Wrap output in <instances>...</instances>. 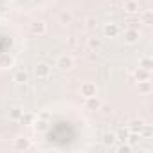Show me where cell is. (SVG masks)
I'll list each match as a JSON object with an SVG mask.
<instances>
[{
	"label": "cell",
	"mask_w": 153,
	"mask_h": 153,
	"mask_svg": "<svg viewBox=\"0 0 153 153\" xmlns=\"http://www.w3.org/2000/svg\"><path fill=\"white\" fill-rule=\"evenodd\" d=\"M72 13L70 11H63V13H59V24H63V25H68V24H72Z\"/></svg>",
	"instance_id": "22"
},
{
	"label": "cell",
	"mask_w": 153,
	"mask_h": 153,
	"mask_svg": "<svg viewBox=\"0 0 153 153\" xmlns=\"http://www.w3.org/2000/svg\"><path fill=\"white\" fill-rule=\"evenodd\" d=\"M115 142H117V139H115V133H114V131H106V133H103V137H101V144H103L105 148H114Z\"/></svg>",
	"instance_id": "10"
},
{
	"label": "cell",
	"mask_w": 153,
	"mask_h": 153,
	"mask_svg": "<svg viewBox=\"0 0 153 153\" xmlns=\"http://www.w3.org/2000/svg\"><path fill=\"white\" fill-rule=\"evenodd\" d=\"M101 99L97 96H92V97H85V108L90 110V112H97L101 108Z\"/></svg>",
	"instance_id": "8"
},
{
	"label": "cell",
	"mask_w": 153,
	"mask_h": 153,
	"mask_svg": "<svg viewBox=\"0 0 153 153\" xmlns=\"http://www.w3.org/2000/svg\"><path fill=\"white\" fill-rule=\"evenodd\" d=\"M146 123L142 121V119H133L130 124H128V130L130 131H133V133H140V130H142V126H144Z\"/></svg>",
	"instance_id": "17"
},
{
	"label": "cell",
	"mask_w": 153,
	"mask_h": 153,
	"mask_svg": "<svg viewBox=\"0 0 153 153\" xmlns=\"http://www.w3.org/2000/svg\"><path fill=\"white\" fill-rule=\"evenodd\" d=\"M56 67L59 70H70V68H74V58L70 54H59L56 58Z\"/></svg>",
	"instance_id": "1"
},
{
	"label": "cell",
	"mask_w": 153,
	"mask_h": 153,
	"mask_svg": "<svg viewBox=\"0 0 153 153\" xmlns=\"http://www.w3.org/2000/svg\"><path fill=\"white\" fill-rule=\"evenodd\" d=\"M9 2H13V0H9Z\"/></svg>",
	"instance_id": "32"
},
{
	"label": "cell",
	"mask_w": 153,
	"mask_h": 153,
	"mask_svg": "<svg viewBox=\"0 0 153 153\" xmlns=\"http://www.w3.org/2000/svg\"><path fill=\"white\" fill-rule=\"evenodd\" d=\"M142 140V137H140V133H133V131H130V135H128V144H131V146H135V144H139Z\"/></svg>",
	"instance_id": "24"
},
{
	"label": "cell",
	"mask_w": 153,
	"mask_h": 153,
	"mask_svg": "<svg viewBox=\"0 0 153 153\" xmlns=\"http://www.w3.org/2000/svg\"><path fill=\"white\" fill-rule=\"evenodd\" d=\"M151 90H153L151 79H148V81H139V92H140V94L148 96V94H151Z\"/></svg>",
	"instance_id": "19"
},
{
	"label": "cell",
	"mask_w": 153,
	"mask_h": 153,
	"mask_svg": "<svg viewBox=\"0 0 153 153\" xmlns=\"http://www.w3.org/2000/svg\"><path fill=\"white\" fill-rule=\"evenodd\" d=\"M33 126H34V130H36V131H47V130H49V121H45V119H40V117H38V119L34 121V124H33Z\"/></svg>",
	"instance_id": "20"
},
{
	"label": "cell",
	"mask_w": 153,
	"mask_h": 153,
	"mask_svg": "<svg viewBox=\"0 0 153 153\" xmlns=\"http://www.w3.org/2000/svg\"><path fill=\"white\" fill-rule=\"evenodd\" d=\"M99 110H101L105 115H108V114L112 112V108H110V106H106V105H101V108H99Z\"/></svg>",
	"instance_id": "28"
},
{
	"label": "cell",
	"mask_w": 153,
	"mask_h": 153,
	"mask_svg": "<svg viewBox=\"0 0 153 153\" xmlns=\"http://www.w3.org/2000/svg\"><path fill=\"white\" fill-rule=\"evenodd\" d=\"M34 74H36V78H40V79H47L51 76V65L45 63V61H40L34 67Z\"/></svg>",
	"instance_id": "4"
},
{
	"label": "cell",
	"mask_w": 153,
	"mask_h": 153,
	"mask_svg": "<svg viewBox=\"0 0 153 153\" xmlns=\"http://www.w3.org/2000/svg\"><path fill=\"white\" fill-rule=\"evenodd\" d=\"M85 27H87L88 31H94V29L97 27V20H96L94 16H88V18L85 20Z\"/></svg>",
	"instance_id": "26"
},
{
	"label": "cell",
	"mask_w": 153,
	"mask_h": 153,
	"mask_svg": "<svg viewBox=\"0 0 153 153\" xmlns=\"http://www.w3.org/2000/svg\"><path fill=\"white\" fill-rule=\"evenodd\" d=\"M103 33H105L106 38H117V36L121 34V29H119V25H117L115 22H108V24H105Z\"/></svg>",
	"instance_id": "6"
},
{
	"label": "cell",
	"mask_w": 153,
	"mask_h": 153,
	"mask_svg": "<svg viewBox=\"0 0 153 153\" xmlns=\"http://www.w3.org/2000/svg\"><path fill=\"white\" fill-rule=\"evenodd\" d=\"M13 81H15L16 85H25V83L29 81V72H27L25 68L16 70V72H15V76H13Z\"/></svg>",
	"instance_id": "9"
},
{
	"label": "cell",
	"mask_w": 153,
	"mask_h": 153,
	"mask_svg": "<svg viewBox=\"0 0 153 153\" xmlns=\"http://www.w3.org/2000/svg\"><path fill=\"white\" fill-rule=\"evenodd\" d=\"M128 24H130V27H133V29H137V27H135V25H137V24H139V22H137V20H133V18H131V20H128Z\"/></svg>",
	"instance_id": "30"
},
{
	"label": "cell",
	"mask_w": 153,
	"mask_h": 153,
	"mask_svg": "<svg viewBox=\"0 0 153 153\" xmlns=\"http://www.w3.org/2000/svg\"><path fill=\"white\" fill-rule=\"evenodd\" d=\"M79 94H81L83 97H92V96H97V85H96L94 81H85V83H81Z\"/></svg>",
	"instance_id": "3"
},
{
	"label": "cell",
	"mask_w": 153,
	"mask_h": 153,
	"mask_svg": "<svg viewBox=\"0 0 153 153\" xmlns=\"http://www.w3.org/2000/svg\"><path fill=\"white\" fill-rule=\"evenodd\" d=\"M140 137H142L144 140H149V139L153 137V128H151L149 124H144L142 130H140Z\"/></svg>",
	"instance_id": "23"
},
{
	"label": "cell",
	"mask_w": 153,
	"mask_h": 153,
	"mask_svg": "<svg viewBox=\"0 0 153 153\" xmlns=\"http://www.w3.org/2000/svg\"><path fill=\"white\" fill-rule=\"evenodd\" d=\"M13 56L11 54H0V68H9L13 67Z\"/></svg>",
	"instance_id": "18"
},
{
	"label": "cell",
	"mask_w": 153,
	"mask_h": 153,
	"mask_svg": "<svg viewBox=\"0 0 153 153\" xmlns=\"http://www.w3.org/2000/svg\"><path fill=\"white\" fill-rule=\"evenodd\" d=\"M88 47L99 51V49H101V40H99V38H88Z\"/></svg>",
	"instance_id": "27"
},
{
	"label": "cell",
	"mask_w": 153,
	"mask_h": 153,
	"mask_svg": "<svg viewBox=\"0 0 153 153\" xmlns=\"http://www.w3.org/2000/svg\"><path fill=\"white\" fill-rule=\"evenodd\" d=\"M68 45H72V47H74V45H76V40H74V38H70V40H68Z\"/></svg>",
	"instance_id": "31"
},
{
	"label": "cell",
	"mask_w": 153,
	"mask_h": 153,
	"mask_svg": "<svg viewBox=\"0 0 153 153\" xmlns=\"http://www.w3.org/2000/svg\"><path fill=\"white\" fill-rule=\"evenodd\" d=\"M139 20H140V24H144V25H151V24H153V13H151L149 9L139 11Z\"/></svg>",
	"instance_id": "13"
},
{
	"label": "cell",
	"mask_w": 153,
	"mask_h": 153,
	"mask_svg": "<svg viewBox=\"0 0 153 153\" xmlns=\"http://www.w3.org/2000/svg\"><path fill=\"white\" fill-rule=\"evenodd\" d=\"M115 133V139H117V142H126L128 140V135H130V130H128V126H121L117 131H114Z\"/></svg>",
	"instance_id": "16"
},
{
	"label": "cell",
	"mask_w": 153,
	"mask_h": 153,
	"mask_svg": "<svg viewBox=\"0 0 153 153\" xmlns=\"http://www.w3.org/2000/svg\"><path fill=\"white\" fill-rule=\"evenodd\" d=\"M139 67H142V68H146V70H151V68H153V59H151L149 56H142V58L139 59Z\"/></svg>",
	"instance_id": "21"
},
{
	"label": "cell",
	"mask_w": 153,
	"mask_h": 153,
	"mask_svg": "<svg viewBox=\"0 0 153 153\" xmlns=\"http://www.w3.org/2000/svg\"><path fill=\"white\" fill-rule=\"evenodd\" d=\"M13 148L16 151H27V149H31V140L27 137H16L13 140Z\"/></svg>",
	"instance_id": "7"
},
{
	"label": "cell",
	"mask_w": 153,
	"mask_h": 153,
	"mask_svg": "<svg viewBox=\"0 0 153 153\" xmlns=\"http://www.w3.org/2000/svg\"><path fill=\"white\" fill-rule=\"evenodd\" d=\"M34 121H36V115H34V114H31V112H24L18 123H22L24 126H33Z\"/></svg>",
	"instance_id": "15"
},
{
	"label": "cell",
	"mask_w": 153,
	"mask_h": 153,
	"mask_svg": "<svg viewBox=\"0 0 153 153\" xmlns=\"http://www.w3.org/2000/svg\"><path fill=\"white\" fill-rule=\"evenodd\" d=\"M29 31H31V34H34V36H43V34L47 33V24H45L43 20H34V22L29 25Z\"/></svg>",
	"instance_id": "5"
},
{
	"label": "cell",
	"mask_w": 153,
	"mask_h": 153,
	"mask_svg": "<svg viewBox=\"0 0 153 153\" xmlns=\"http://www.w3.org/2000/svg\"><path fill=\"white\" fill-rule=\"evenodd\" d=\"M38 117H40V119H45V121H49V117H51V115H49L47 112H42V114H40Z\"/></svg>",
	"instance_id": "29"
},
{
	"label": "cell",
	"mask_w": 153,
	"mask_h": 153,
	"mask_svg": "<svg viewBox=\"0 0 153 153\" xmlns=\"http://www.w3.org/2000/svg\"><path fill=\"white\" fill-rule=\"evenodd\" d=\"M124 11H126L128 15H139V11H140L139 0H128V2L124 4Z\"/></svg>",
	"instance_id": "12"
},
{
	"label": "cell",
	"mask_w": 153,
	"mask_h": 153,
	"mask_svg": "<svg viewBox=\"0 0 153 153\" xmlns=\"http://www.w3.org/2000/svg\"><path fill=\"white\" fill-rule=\"evenodd\" d=\"M133 76H135L137 81H148V79H151V70H146V68L139 67V68H135Z\"/></svg>",
	"instance_id": "11"
},
{
	"label": "cell",
	"mask_w": 153,
	"mask_h": 153,
	"mask_svg": "<svg viewBox=\"0 0 153 153\" xmlns=\"http://www.w3.org/2000/svg\"><path fill=\"white\" fill-rule=\"evenodd\" d=\"M22 114H24V108H22V106H18V105L9 108V119H11V121H15V123H18V121H20Z\"/></svg>",
	"instance_id": "14"
},
{
	"label": "cell",
	"mask_w": 153,
	"mask_h": 153,
	"mask_svg": "<svg viewBox=\"0 0 153 153\" xmlns=\"http://www.w3.org/2000/svg\"><path fill=\"white\" fill-rule=\"evenodd\" d=\"M123 40H124V43H128V45H135V43H139V40H140V33H139V29H133V27L126 29L124 34H123Z\"/></svg>",
	"instance_id": "2"
},
{
	"label": "cell",
	"mask_w": 153,
	"mask_h": 153,
	"mask_svg": "<svg viewBox=\"0 0 153 153\" xmlns=\"http://www.w3.org/2000/svg\"><path fill=\"white\" fill-rule=\"evenodd\" d=\"M131 149H133V146H131V144H128V142H121V144L115 148V151H117V153H130Z\"/></svg>",
	"instance_id": "25"
}]
</instances>
